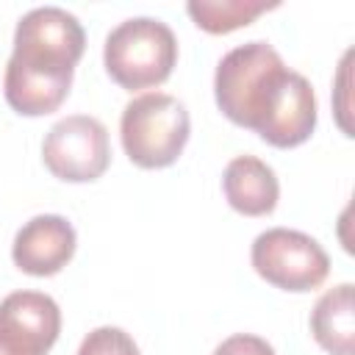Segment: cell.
I'll return each instance as SVG.
<instances>
[{
    "instance_id": "cell-4",
    "label": "cell",
    "mask_w": 355,
    "mask_h": 355,
    "mask_svg": "<svg viewBox=\"0 0 355 355\" xmlns=\"http://www.w3.org/2000/svg\"><path fill=\"white\" fill-rule=\"evenodd\" d=\"M191 133L186 105L164 92H147L133 97L119 119V136L125 155L141 169L172 166Z\"/></svg>"
},
{
    "instance_id": "cell-8",
    "label": "cell",
    "mask_w": 355,
    "mask_h": 355,
    "mask_svg": "<svg viewBox=\"0 0 355 355\" xmlns=\"http://www.w3.org/2000/svg\"><path fill=\"white\" fill-rule=\"evenodd\" d=\"M78 236L75 227L58 214H42L25 222L11 244L14 263L33 277L58 275L75 255Z\"/></svg>"
},
{
    "instance_id": "cell-10",
    "label": "cell",
    "mask_w": 355,
    "mask_h": 355,
    "mask_svg": "<svg viewBox=\"0 0 355 355\" xmlns=\"http://www.w3.org/2000/svg\"><path fill=\"white\" fill-rule=\"evenodd\" d=\"M311 333L330 355H355V311L352 283L324 291L311 311Z\"/></svg>"
},
{
    "instance_id": "cell-3",
    "label": "cell",
    "mask_w": 355,
    "mask_h": 355,
    "mask_svg": "<svg viewBox=\"0 0 355 355\" xmlns=\"http://www.w3.org/2000/svg\"><path fill=\"white\" fill-rule=\"evenodd\" d=\"M105 72L128 92L161 86L178 64V39L172 28L153 17L119 22L103 47Z\"/></svg>"
},
{
    "instance_id": "cell-11",
    "label": "cell",
    "mask_w": 355,
    "mask_h": 355,
    "mask_svg": "<svg viewBox=\"0 0 355 355\" xmlns=\"http://www.w3.org/2000/svg\"><path fill=\"white\" fill-rule=\"evenodd\" d=\"M277 8V3L266 0H189L186 11L197 28L205 33H230L247 28L258 14Z\"/></svg>"
},
{
    "instance_id": "cell-2",
    "label": "cell",
    "mask_w": 355,
    "mask_h": 355,
    "mask_svg": "<svg viewBox=\"0 0 355 355\" xmlns=\"http://www.w3.org/2000/svg\"><path fill=\"white\" fill-rule=\"evenodd\" d=\"M83 50L86 33L75 14L58 6L28 11L14 31V53L3 78L6 103L22 116L53 114L69 94Z\"/></svg>"
},
{
    "instance_id": "cell-9",
    "label": "cell",
    "mask_w": 355,
    "mask_h": 355,
    "mask_svg": "<svg viewBox=\"0 0 355 355\" xmlns=\"http://www.w3.org/2000/svg\"><path fill=\"white\" fill-rule=\"evenodd\" d=\"M222 191L233 211L244 216H266L280 200L275 169L255 155H236L222 175Z\"/></svg>"
},
{
    "instance_id": "cell-5",
    "label": "cell",
    "mask_w": 355,
    "mask_h": 355,
    "mask_svg": "<svg viewBox=\"0 0 355 355\" xmlns=\"http://www.w3.org/2000/svg\"><path fill=\"white\" fill-rule=\"evenodd\" d=\"M250 261L266 283L294 294L319 288L330 272L324 247L313 236L288 227H269L258 233L250 250Z\"/></svg>"
},
{
    "instance_id": "cell-6",
    "label": "cell",
    "mask_w": 355,
    "mask_h": 355,
    "mask_svg": "<svg viewBox=\"0 0 355 355\" xmlns=\"http://www.w3.org/2000/svg\"><path fill=\"white\" fill-rule=\"evenodd\" d=\"M44 166L67 183H92L111 164L108 130L89 114L58 119L42 141Z\"/></svg>"
},
{
    "instance_id": "cell-13",
    "label": "cell",
    "mask_w": 355,
    "mask_h": 355,
    "mask_svg": "<svg viewBox=\"0 0 355 355\" xmlns=\"http://www.w3.org/2000/svg\"><path fill=\"white\" fill-rule=\"evenodd\" d=\"M214 355H277L275 347L261 338V336H252V333H236L230 338H225Z\"/></svg>"
},
{
    "instance_id": "cell-1",
    "label": "cell",
    "mask_w": 355,
    "mask_h": 355,
    "mask_svg": "<svg viewBox=\"0 0 355 355\" xmlns=\"http://www.w3.org/2000/svg\"><path fill=\"white\" fill-rule=\"evenodd\" d=\"M219 111L266 144L288 150L316 128V94L305 75L288 69L269 42H247L222 55L214 75Z\"/></svg>"
},
{
    "instance_id": "cell-7",
    "label": "cell",
    "mask_w": 355,
    "mask_h": 355,
    "mask_svg": "<svg viewBox=\"0 0 355 355\" xmlns=\"http://www.w3.org/2000/svg\"><path fill=\"white\" fill-rule=\"evenodd\" d=\"M61 333V311L42 291L0 300V355H47Z\"/></svg>"
},
{
    "instance_id": "cell-12",
    "label": "cell",
    "mask_w": 355,
    "mask_h": 355,
    "mask_svg": "<svg viewBox=\"0 0 355 355\" xmlns=\"http://www.w3.org/2000/svg\"><path fill=\"white\" fill-rule=\"evenodd\" d=\"M78 355H141L136 341L122 330V327H97L92 330L83 341H80V349Z\"/></svg>"
}]
</instances>
